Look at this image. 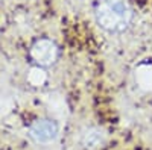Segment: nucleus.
Instances as JSON below:
<instances>
[{
  "label": "nucleus",
  "instance_id": "nucleus-4",
  "mask_svg": "<svg viewBox=\"0 0 152 150\" xmlns=\"http://www.w3.org/2000/svg\"><path fill=\"white\" fill-rule=\"evenodd\" d=\"M107 143V133L100 128H88L81 135V146L85 150H99Z\"/></svg>",
  "mask_w": 152,
  "mask_h": 150
},
{
  "label": "nucleus",
  "instance_id": "nucleus-3",
  "mask_svg": "<svg viewBox=\"0 0 152 150\" xmlns=\"http://www.w3.org/2000/svg\"><path fill=\"white\" fill-rule=\"evenodd\" d=\"M58 124L52 120H37L29 128V136L38 144H49L56 140L58 136Z\"/></svg>",
  "mask_w": 152,
  "mask_h": 150
},
{
  "label": "nucleus",
  "instance_id": "nucleus-1",
  "mask_svg": "<svg viewBox=\"0 0 152 150\" xmlns=\"http://www.w3.org/2000/svg\"><path fill=\"white\" fill-rule=\"evenodd\" d=\"M94 17L104 30L110 33H122L131 26L134 9L129 0H97Z\"/></svg>",
  "mask_w": 152,
  "mask_h": 150
},
{
  "label": "nucleus",
  "instance_id": "nucleus-5",
  "mask_svg": "<svg viewBox=\"0 0 152 150\" xmlns=\"http://www.w3.org/2000/svg\"><path fill=\"white\" fill-rule=\"evenodd\" d=\"M135 83L143 90H152V62L151 64H142L134 71Z\"/></svg>",
  "mask_w": 152,
  "mask_h": 150
},
{
  "label": "nucleus",
  "instance_id": "nucleus-2",
  "mask_svg": "<svg viewBox=\"0 0 152 150\" xmlns=\"http://www.w3.org/2000/svg\"><path fill=\"white\" fill-rule=\"evenodd\" d=\"M31 58L40 67H49L56 62L58 59V46L47 38H41L32 44L31 47Z\"/></svg>",
  "mask_w": 152,
  "mask_h": 150
},
{
  "label": "nucleus",
  "instance_id": "nucleus-6",
  "mask_svg": "<svg viewBox=\"0 0 152 150\" xmlns=\"http://www.w3.org/2000/svg\"><path fill=\"white\" fill-rule=\"evenodd\" d=\"M47 80V74L44 71L43 67L37 65V67H32L28 73V82L32 85V86H43Z\"/></svg>",
  "mask_w": 152,
  "mask_h": 150
}]
</instances>
